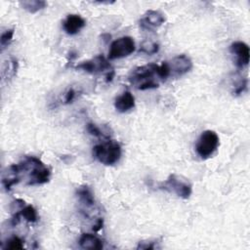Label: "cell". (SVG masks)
<instances>
[{"mask_svg": "<svg viewBox=\"0 0 250 250\" xmlns=\"http://www.w3.org/2000/svg\"><path fill=\"white\" fill-rule=\"evenodd\" d=\"M246 87H247V79H242V80H240V81L237 83V85L234 87L233 93H234L235 95H239V94H241L242 92H244V90L246 89Z\"/></svg>", "mask_w": 250, "mask_h": 250, "instance_id": "cell-22", "label": "cell"}, {"mask_svg": "<svg viewBox=\"0 0 250 250\" xmlns=\"http://www.w3.org/2000/svg\"><path fill=\"white\" fill-rule=\"evenodd\" d=\"M19 212L21 217L28 223H35L38 220L37 211L32 205H23L21 208H20Z\"/></svg>", "mask_w": 250, "mask_h": 250, "instance_id": "cell-17", "label": "cell"}, {"mask_svg": "<svg viewBox=\"0 0 250 250\" xmlns=\"http://www.w3.org/2000/svg\"><path fill=\"white\" fill-rule=\"evenodd\" d=\"M219 145L220 139L217 133L212 130H206L199 136L195 145V150L202 159H206L217 150Z\"/></svg>", "mask_w": 250, "mask_h": 250, "instance_id": "cell-5", "label": "cell"}, {"mask_svg": "<svg viewBox=\"0 0 250 250\" xmlns=\"http://www.w3.org/2000/svg\"><path fill=\"white\" fill-rule=\"evenodd\" d=\"M113 77H114V70L108 71V72H107V74H106V79H105V81L108 83V82L112 81Z\"/></svg>", "mask_w": 250, "mask_h": 250, "instance_id": "cell-26", "label": "cell"}, {"mask_svg": "<svg viewBox=\"0 0 250 250\" xmlns=\"http://www.w3.org/2000/svg\"><path fill=\"white\" fill-rule=\"evenodd\" d=\"M159 188L175 193L177 196L184 199L188 198L192 192V188L189 182L176 174H171L166 181L159 185Z\"/></svg>", "mask_w": 250, "mask_h": 250, "instance_id": "cell-4", "label": "cell"}, {"mask_svg": "<svg viewBox=\"0 0 250 250\" xmlns=\"http://www.w3.org/2000/svg\"><path fill=\"white\" fill-rule=\"evenodd\" d=\"M86 25L85 20L76 14L68 15L62 22V28L65 33L69 35H74L78 33Z\"/></svg>", "mask_w": 250, "mask_h": 250, "instance_id": "cell-11", "label": "cell"}, {"mask_svg": "<svg viewBox=\"0 0 250 250\" xmlns=\"http://www.w3.org/2000/svg\"><path fill=\"white\" fill-rule=\"evenodd\" d=\"M21 181L17 164L10 165L2 174V185L6 190H10L12 187L18 185Z\"/></svg>", "mask_w": 250, "mask_h": 250, "instance_id": "cell-12", "label": "cell"}, {"mask_svg": "<svg viewBox=\"0 0 250 250\" xmlns=\"http://www.w3.org/2000/svg\"><path fill=\"white\" fill-rule=\"evenodd\" d=\"M103 226H104V220H103L102 218H100V219L96 222V224L93 226V230H94V231H99V230L103 228Z\"/></svg>", "mask_w": 250, "mask_h": 250, "instance_id": "cell-25", "label": "cell"}, {"mask_svg": "<svg viewBox=\"0 0 250 250\" xmlns=\"http://www.w3.org/2000/svg\"><path fill=\"white\" fill-rule=\"evenodd\" d=\"M76 196L79 202L85 208H91L95 206V197L92 189L88 186H81L76 189Z\"/></svg>", "mask_w": 250, "mask_h": 250, "instance_id": "cell-15", "label": "cell"}, {"mask_svg": "<svg viewBox=\"0 0 250 250\" xmlns=\"http://www.w3.org/2000/svg\"><path fill=\"white\" fill-rule=\"evenodd\" d=\"M170 77H178L186 74L192 68V62L189 57L185 54L179 55L166 62Z\"/></svg>", "mask_w": 250, "mask_h": 250, "instance_id": "cell-8", "label": "cell"}, {"mask_svg": "<svg viewBox=\"0 0 250 250\" xmlns=\"http://www.w3.org/2000/svg\"><path fill=\"white\" fill-rule=\"evenodd\" d=\"M155 248V242L154 241H140L137 249H154Z\"/></svg>", "mask_w": 250, "mask_h": 250, "instance_id": "cell-23", "label": "cell"}, {"mask_svg": "<svg viewBox=\"0 0 250 250\" xmlns=\"http://www.w3.org/2000/svg\"><path fill=\"white\" fill-rule=\"evenodd\" d=\"M14 36V29H7L4 32H2L1 37H0V48L1 52H3L12 42Z\"/></svg>", "mask_w": 250, "mask_h": 250, "instance_id": "cell-18", "label": "cell"}, {"mask_svg": "<svg viewBox=\"0 0 250 250\" xmlns=\"http://www.w3.org/2000/svg\"><path fill=\"white\" fill-rule=\"evenodd\" d=\"M229 52L236 58V66L243 68L249 63L250 50L246 43L242 41H235L230 44Z\"/></svg>", "mask_w": 250, "mask_h": 250, "instance_id": "cell-10", "label": "cell"}, {"mask_svg": "<svg viewBox=\"0 0 250 250\" xmlns=\"http://www.w3.org/2000/svg\"><path fill=\"white\" fill-rule=\"evenodd\" d=\"M5 248L7 249H22L23 240L19 236H13L7 240Z\"/></svg>", "mask_w": 250, "mask_h": 250, "instance_id": "cell-20", "label": "cell"}, {"mask_svg": "<svg viewBox=\"0 0 250 250\" xmlns=\"http://www.w3.org/2000/svg\"><path fill=\"white\" fill-rule=\"evenodd\" d=\"M158 50H159L158 44H156V43H154V42H151V41H146V42H144V43L141 45V48H140V52L145 53V54H147V55L155 54V53L158 52Z\"/></svg>", "mask_w": 250, "mask_h": 250, "instance_id": "cell-19", "label": "cell"}, {"mask_svg": "<svg viewBox=\"0 0 250 250\" xmlns=\"http://www.w3.org/2000/svg\"><path fill=\"white\" fill-rule=\"evenodd\" d=\"M135 41L132 37H120L110 44L108 51V60H116L127 57L135 51Z\"/></svg>", "mask_w": 250, "mask_h": 250, "instance_id": "cell-6", "label": "cell"}, {"mask_svg": "<svg viewBox=\"0 0 250 250\" xmlns=\"http://www.w3.org/2000/svg\"><path fill=\"white\" fill-rule=\"evenodd\" d=\"M129 82L138 90L158 88L161 81H165V75L161 64L147 63L134 68L129 76Z\"/></svg>", "mask_w": 250, "mask_h": 250, "instance_id": "cell-1", "label": "cell"}, {"mask_svg": "<svg viewBox=\"0 0 250 250\" xmlns=\"http://www.w3.org/2000/svg\"><path fill=\"white\" fill-rule=\"evenodd\" d=\"M75 68L79 70H83L88 73H94V74L103 72L104 70H107V71L113 70L108 61L103 55H98L91 60L82 62L79 64H77Z\"/></svg>", "mask_w": 250, "mask_h": 250, "instance_id": "cell-7", "label": "cell"}, {"mask_svg": "<svg viewBox=\"0 0 250 250\" xmlns=\"http://www.w3.org/2000/svg\"><path fill=\"white\" fill-rule=\"evenodd\" d=\"M166 21L165 15L160 11L148 10L139 21V25L142 29L147 31H153L161 26Z\"/></svg>", "mask_w": 250, "mask_h": 250, "instance_id": "cell-9", "label": "cell"}, {"mask_svg": "<svg viewBox=\"0 0 250 250\" xmlns=\"http://www.w3.org/2000/svg\"><path fill=\"white\" fill-rule=\"evenodd\" d=\"M134 106H135V98L129 91L122 93L115 99L114 107L117 111L121 113L134 108Z\"/></svg>", "mask_w": 250, "mask_h": 250, "instance_id": "cell-13", "label": "cell"}, {"mask_svg": "<svg viewBox=\"0 0 250 250\" xmlns=\"http://www.w3.org/2000/svg\"><path fill=\"white\" fill-rule=\"evenodd\" d=\"M93 156L104 165H113L121 157V146L115 141H106L93 147Z\"/></svg>", "mask_w": 250, "mask_h": 250, "instance_id": "cell-3", "label": "cell"}, {"mask_svg": "<svg viewBox=\"0 0 250 250\" xmlns=\"http://www.w3.org/2000/svg\"><path fill=\"white\" fill-rule=\"evenodd\" d=\"M87 131L90 135H93L95 137H104V134L101 131V129L94 123H88L87 124Z\"/></svg>", "mask_w": 250, "mask_h": 250, "instance_id": "cell-21", "label": "cell"}, {"mask_svg": "<svg viewBox=\"0 0 250 250\" xmlns=\"http://www.w3.org/2000/svg\"><path fill=\"white\" fill-rule=\"evenodd\" d=\"M74 97H75V91L71 88V89H69V90L65 93V96H64V103H65V104L71 103V102L74 100Z\"/></svg>", "mask_w": 250, "mask_h": 250, "instance_id": "cell-24", "label": "cell"}, {"mask_svg": "<svg viewBox=\"0 0 250 250\" xmlns=\"http://www.w3.org/2000/svg\"><path fill=\"white\" fill-rule=\"evenodd\" d=\"M21 180L22 176L26 178V186H38L49 182L51 172L49 168L35 156H24V158L17 164Z\"/></svg>", "mask_w": 250, "mask_h": 250, "instance_id": "cell-2", "label": "cell"}, {"mask_svg": "<svg viewBox=\"0 0 250 250\" xmlns=\"http://www.w3.org/2000/svg\"><path fill=\"white\" fill-rule=\"evenodd\" d=\"M21 6L27 12L34 14L46 7L47 3L43 0H24L20 2Z\"/></svg>", "mask_w": 250, "mask_h": 250, "instance_id": "cell-16", "label": "cell"}, {"mask_svg": "<svg viewBox=\"0 0 250 250\" xmlns=\"http://www.w3.org/2000/svg\"><path fill=\"white\" fill-rule=\"evenodd\" d=\"M79 246L83 249L101 250L104 248L103 240L92 233H83L79 238Z\"/></svg>", "mask_w": 250, "mask_h": 250, "instance_id": "cell-14", "label": "cell"}]
</instances>
